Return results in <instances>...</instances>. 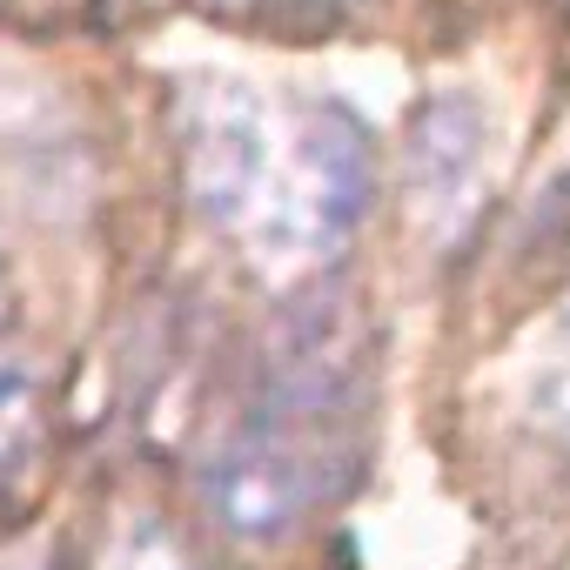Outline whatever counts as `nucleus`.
Segmentation results:
<instances>
[{"label": "nucleus", "instance_id": "obj_1", "mask_svg": "<svg viewBox=\"0 0 570 570\" xmlns=\"http://www.w3.org/2000/svg\"><path fill=\"white\" fill-rule=\"evenodd\" d=\"M370 323L350 289L296 296L262 336L208 463L202 503L242 543H289L343 503L370 456Z\"/></svg>", "mask_w": 570, "mask_h": 570}, {"label": "nucleus", "instance_id": "obj_2", "mask_svg": "<svg viewBox=\"0 0 570 570\" xmlns=\"http://www.w3.org/2000/svg\"><path fill=\"white\" fill-rule=\"evenodd\" d=\"M195 208L262 262L330 255L370 208V135L343 101H262L242 81H202L181 101Z\"/></svg>", "mask_w": 570, "mask_h": 570}, {"label": "nucleus", "instance_id": "obj_3", "mask_svg": "<svg viewBox=\"0 0 570 570\" xmlns=\"http://www.w3.org/2000/svg\"><path fill=\"white\" fill-rule=\"evenodd\" d=\"M483 161V115L470 95H436L410 121V195L430 222H456L470 208V175Z\"/></svg>", "mask_w": 570, "mask_h": 570}, {"label": "nucleus", "instance_id": "obj_4", "mask_svg": "<svg viewBox=\"0 0 570 570\" xmlns=\"http://www.w3.org/2000/svg\"><path fill=\"white\" fill-rule=\"evenodd\" d=\"M101 570H202L161 523H148V517H135V523H121V537L108 543V557H101Z\"/></svg>", "mask_w": 570, "mask_h": 570}, {"label": "nucleus", "instance_id": "obj_5", "mask_svg": "<svg viewBox=\"0 0 570 570\" xmlns=\"http://www.w3.org/2000/svg\"><path fill=\"white\" fill-rule=\"evenodd\" d=\"M35 450V383L21 370H0V476H14Z\"/></svg>", "mask_w": 570, "mask_h": 570}, {"label": "nucleus", "instance_id": "obj_6", "mask_svg": "<svg viewBox=\"0 0 570 570\" xmlns=\"http://www.w3.org/2000/svg\"><path fill=\"white\" fill-rule=\"evenodd\" d=\"M0 570H35V563H0Z\"/></svg>", "mask_w": 570, "mask_h": 570}]
</instances>
